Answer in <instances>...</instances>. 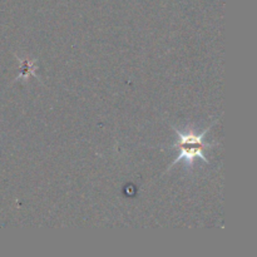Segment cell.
Wrapping results in <instances>:
<instances>
[{
  "label": "cell",
  "instance_id": "cell-2",
  "mask_svg": "<svg viewBox=\"0 0 257 257\" xmlns=\"http://www.w3.org/2000/svg\"><path fill=\"white\" fill-rule=\"evenodd\" d=\"M211 127H212V125L207 127V130H205L202 133H200V135H197V133H196L193 130H190L188 132L182 133V132H180V131H177V128L176 127H172L173 131L176 132V135H177V141L173 143L172 147L171 148H175V147H177V146L178 147H181V146H183V145H201V146H205V147H207V148L213 147V146H216V143H206L205 142V136L207 135V132L210 131Z\"/></svg>",
  "mask_w": 257,
  "mask_h": 257
},
{
  "label": "cell",
  "instance_id": "cell-1",
  "mask_svg": "<svg viewBox=\"0 0 257 257\" xmlns=\"http://www.w3.org/2000/svg\"><path fill=\"white\" fill-rule=\"evenodd\" d=\"M180 148H181L180 155H178V157L176 158L172 163H171V166L168 167V170H171V168H172L176 163L181 162V161H183V162H185V165L188 166V167H192L193 162H195L196 160H198V158L202 161H205V162H208V160L205 157V155H203V152H202V148H205V146L183 145V146H181Z\"/></svg>",
  "mask_w": 257,
  "mask_h": 257
}]
</instances>
